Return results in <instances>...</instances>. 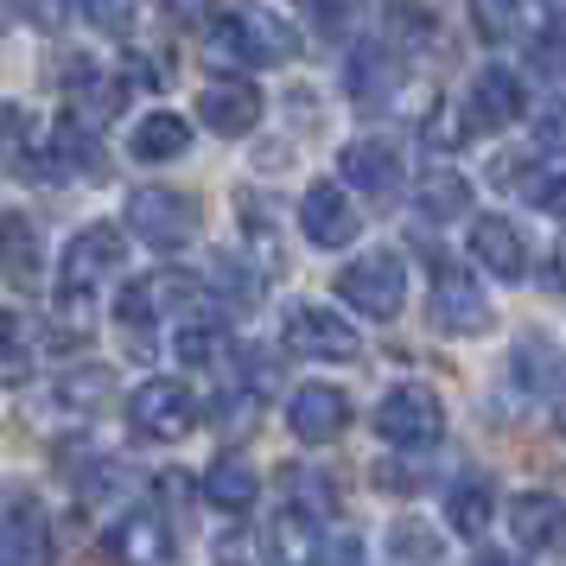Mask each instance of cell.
Segmentation results:
<instances>
[{
    "label": "cell",
    "instance_id": "obj_1",
    "mask_svg": "<svg viewBox=\"0 0 566 566\" xmlns=\"http://www.w3.org/2000/svg\"><path fill=\"white\" fill-rule=\"evenodd\" d=\"M122 261H128V235L108 230V223H90L64 242V261H57V293H64V306H83L103 293L115 274H122Z\"/></svg>",
    "mask_w": 566,
    "mask_h": 566
},
{
    "label": "cell",
    "instance_id": "obj_2",
    "mask_svg": "<svg viewBox=\"0 0 566 566\" xmlns=\"http://www.w3.org/2000/svg\"><path fill=\"white\" fill-rule=\"evenodd\" d=\"M198 198L179 185H140L128 198V230L154 249V255H179L185 242H198Z\"/></svg>",
    "mask_w": 566,
    "mask_h": 566
},
{
    "label": "cell",
    "instance_id": "obj_3",
    "mask_svg": "<svg viewBox=\"0 0 566 566\" xmlns=\"http://www.w3.org/2000/svg\"><path fill=\"white\" fill-rule=\"evenodd\" d=\"M217 52H223V64H293L300 39L268 7H235L217 20Z\"/></svg>",
    "mask_w": 566,
    "mask_h": 566
},
{
    "label": "cell",
    "instance_id": "obj_4",
    "mask_svg": "<svg viewBox=\"0 0 566 566\" xmlns=\"http://www.w3.org/2000/svg\"><path fill=\"white\" fill-rule=\"evenodd\" d=\"M376 433H382L388 446H401V452H427V446H439V433H446V401H439L427 382L388 388L382 401H376Z\"/></svg>",
    "mask_w": 566,
    "mask_h": 566
},
{
    "label": "cell",
    "instance_id": "obj_5",
    "mask_svg": "<svg viewBox=\"0 0 566 566\" xmlns=\"http://www.w3.org/2000/svg\"><path fill=\"white\" fill-rule=\"evenodd\" d=\"M128 427L154 446H179L191 427H198V395L179 382V376H154L128 395Z\"/></svg>",
    "mask_w": 566,
    "mask_h": 566
},
{
    "label": "cell",
    "instance_id": "obj_6",
    "mask_svg": "<svg viewBox=\"0 0 566 566\" xmlns=\"http://www.w3.org/2000/svg\"><path fill=\"white\" fill-rule=\"evenodd\" d=\"M427 312H433V325L446 337H484L490 325H496L490 293L464 274L459 261H433V293H427Z\"/></svg>",
    "mask_w": 566,
    "mask_h": 566
},
{
    "label": "cell",
    "instance_id": "obj_7",
    "mask_svg": "<svg viewBox=\"0 0 566 566\" xmlns=\"http://www.w3.org/2000/svg\"><path fill=\"white\" fill-rule=\"evenodd\" d=\"M281 337L293 357H312V363H350L363 350L357 325L344 318V312L332 306H312V300H300V306L281 312Z\"/></svg>",
    "mask_w": 566,
    "mask_h": 566
},
{
    "label": "cell",
    "instance_id": "obj_8",
    "mask_svg": "<svg viewBox=\"0 0 566 566\" xmlns=\"http://www.w3.org/2000/svg\"><path fill=\"white\" fill-rule=\"evenodd\" d=\"M337 300H344L350 312H363V318L388 325V318L401 312V300H408V268H401V255H363V261H350V268L337 274Z\"/></svg>",
    "mask_w": 566,
    "mask_h": 566
},
{
    "label": "cell",
    "instance_id": "obj_9",
    "mask_svg": "<svg viewBox=\"0 0 566 566\" xmlns=\"http://www.w3.org/2000/svg\"><path fill=\"white\" fill-rule=\"evenodd\" d=\"M205 300V274H185V268H159L147 281H128L122 300H115V318L122 325H154L166 312H198Z\"/></svg>",
    "mask_w": 566,
    "mask_h": 566
},
{
    "label": "cell",
    "instance_id": "obj_10",
    "mask_svg": "<svg viewBox=\"0 0 566 566\" xmlns=\"http://www.w3.org/2000/svg\"><path fill=\"white\" fill-rule=\"evenodd\" d=\"M0 554L13 566H52V515L39 503V490H7L0 503Z\"/></svg>",
    "mask_w": 566,
    "mask_h": 566
},
{
    "label": "cell",
    "instance_id": "obj_11",
    "mask_svg": "<svg viewBox=\"0 0 566 566\" xmlns=\"http://www.w3.org/2000/svg\"><path fill=\"white\" fill-rule=\"evenodd\" d=\"M300 230H306V242H318V249H350L363 230V210L357 198H350V185H312L306 198H300Z\"/></svg>",
    "mask_w": 566,
    "mask_h": 566
},
{
    "label": "cell",
    "instance_id": "obj_12",
    "mask_svg": "<svg viewBox=\"0 0 566 566\" xmlns=\"http://www.w3.org/2000/svg\"><path fill=\"white\" fill-rule=\"evenodd\" d=\"M286 427H293V439H306V446H332V439L350 433V395L332 388V382L293 388V401H286Z\"/></svg>",
    "mask_w": 566,
    "mask_h": 566
},
{
    "label": "cell",
    "instance_id": "obj_13",
    "mask_svg": "<svg viewBox=\"0 0 566 566\" xmlns=\"http://www.w3.org/2000/svg\"><path fill=\"white\" fill-rule=\"evenodd\" d=\"M522 108H528L522 77H515L510 64H490V71H478V77H471V90H464V128H471V134L510 128Z\"/></svg>",
    "mask_w": 566,
    "mask_h": 566
},
{
    "label": "cell",
    "instance_id": "obj_14",
    "mask_svg": "<svg viewBox=\"0 0 566 566\" xmlns=\"http://www.w3.org/2000/svg\"><path fill=\"white\" fill-rule=\"evenodd\" d=\"M198 122H205L210 134H223V140L261 128V90L249 77H210L205 90H198Z\"/></svg>",
    "mask_w": 566,
    "mask_h": 566
},
{
    "label": "cell",
    "instance_id": "obj_15",
    "mask_svg": "<svg viewBox=\"0 0 566 566\" xmlns=\"http://www.w3.org/2000/svg\"><path fill=\"white\" fill-rule=\"evenodd\" d=\"M344 83H350V96L363 108H388L401 96V83H408V64H401L395 45H357L350 64H344Z\"/></svg>",
    "mask_w": 566,
    "mask_h": 566
},
{
    "label": "cell",
    "instance_id": "obj_16",
    "mask_svg": "<svg viewBox=\"0 0 566 566\" xmlns=\"http://www.w3.org/2000/svg\"><path fill=\"white\" fill-rule=\"evenodd\" d=\"M0 274L13 293H39V281H45V242H39V223L27 210L0 217Z\"/></svg>",
    "mask_w": 566,
    "mask_h": 566
},
{
    "label": "cell",
    "instance_id": "obj_17",
    "mask_svg": "<svg viewBox=\"0 0 566 566\" xmlns=\"http://www.w3.org/2000/svg\"><path fill=\"white\" fill-rule=\"evenodd\" d=\"M108 554L115 566H166L172 560V528L159 510H128L108 528Z\"/></svg>",
    "mask_w": 566,
    "mask_h": 566
},
{
    "label": "cell",
    "instance_id": "obj_18",
    "mask_svg": "<svg viewBox=\"0 0 566 566\" xmlns=\"http://www.w3.org/2000/svg\"><path fill=\"white\" fill-rule=\"evenodd\" d=\"M471 261L496 281H522L528 274V235L515 230L510 217H478L471 223Z\"/></svg>",
    "mask_w": 566,
    "mask_h": 566
},
{
    "label": "cell",
    "instance_id": "obj_19",
    "mask_svg": "<svg viewBox=\"0 0 566 566\" xmlns=\"http://www.w3.org/2000/svg\"><path fill=\"white\" fill-rule=\"evenodd\" d=\"M337 166H344V185L363 191V198H388V191H401V159H395L388 140H350Z\"/></svg>",
    "mask_w": 566,
    "mask_h": 566
},
{
    "label": "cell",
    "instance_id": "obj_20",
    "mask_svg": "<svg viewBox=\"0 0 566 566\" xmlns=\"http://www.w3.org/2000/svg\"><path fill=\"white\" fill-rule=\"evenodd\" d=\"M64 96H71V115H83V122H108V115L122 108V96H128V83L108 77L103 64H90V57H77V64L64 71Z\"/></svg>",
    "mask_w": 566,
    "mask_h": 566
},
{
    "label": "cell",
    "instance_id": "obj_21",
    "mask_svg": "<svg viewBox=\"0 0 566 566\" xmlns=\"http://www.w3.org/2000/svg\"><path fill=\"white\" fill-rule=\"evenodd\" d=\"M510 535H515V547H554V541L566 535V503L560 496H547V490H522L510 503Z\"/></svg>",
    "mask_w": 566,
    "mask_h": 566
},
{
    "label": "cell",
    "instance_id": "obj_22",
    "mask_svg": "<svg viewBox=\"0 0 566 566\" xmlns=\"http://www.w3.org/2000/svg\"><path fill=\"white\" fill-rule=\"evenodd\" d=\"M39 122L27 103H0V172L13 179H39Z\"/></svg>",
    "mask_w": 566,
    "mask_h": 566
},
{
    "label": "cell",
    "instance_id": "obj_23",
    "mask_svg": "<svg viewBox=\"0 0 566 566\" xmlns=\"http://www.w3.org/2000/svg\"><path fill=\"white\" fill-rule=\"evenodd\" d=\"M185 147H191V128H185V115H172V108L140 115L134 134H128V154L147 159V166H159V159H185Z\"/></svg>",
    "mask_w": 566,
    "mask_h": 566
},
{
    "label": "cell",
    "instance_id": "obj_24",
    "mask_svg": "<svg viewBox=\"0 0 566 566\" xmlns=\"http://www.w3.org/2000/svg\"><path fill=\"white\" fill-rule=\"evenodd\" d=\"M413 205H420V217H433V223H452V217L471 210V179L452 172V166H433V172H420V185H413Z\"/></svg>",
    "mask_w": 566,
    "mask_h": 566
},
{
    "label": "cell",
    "instance_id": "obj_25",
    "mask_svg": "<svg viewBox=\"0 0 566 566\" xmlns=\"http://www.w3.org/2000/svg\"><path fill=\"white\" fill-rule=\"evenodd\" d=\"M255 496H261V478L242 459H223V464H210V471H205V503H210V510L249 515V510H255Z\"/></svg>",
    "mask_w": 566,
    "mask_h": 566
},
{
    "label": "cell",
    "instance_id": "obj_26",
    "mask_svg": "<svg viewBox=\"0 0 566 566\" xmlns=\"http://www.w3.org/2000/svg\"><path fill=\"white\" fill-rule=\"evenodd\" d=\"M490 515H496V496H490V478H459V484L446 490V522L459 528V535H484Z\"/></svg>",
    "mask_w": 566,
    "mask_h": 566
},
{
    "label": "cell",
    "instance_id": "obj_27",
    "mask_svg": "<svg viewBox=\"0 0 566 566\" xmlns=\"http://www.w3.org/2000/svg\"><path fill=\"white\" fill-rule=\"evenodd\" d=\"M205 286H217L230 306H255L261 293H268V274H261V268H249L242 255H210Z\"/></svg>",
    "mask_w": 566,
    "mask_h": 566
},
{
    "label": "cell",
    "instance_id": "obj_28",
    "mask_svg": "<svg viewBox=\"0 0 566 566\" xmlns=\"http://www.w3.org/2000/svg\"><path fill=\"white\" fill-rule=\"evenodd\" d=\"M172 350H179V363H191V369H217V363L230 357V332H223L217 318H198V325H185V332L172 337Z\"/></svg>",
    "mask_w": 566,
    "mask_h": 566
},
{
    "label": "cell",
    "instance_id": "obj_29",
    "mask_svg": "<svg viewBox=\"0 0 566 566\" xmlns=\"http://www.w3.org/2000/svg\"><path fill=\"white\" fill-rule=\"evenodd\" d=\"M274 554H281V566H312L318 560V515L286 510L281 522H274Z\"/></svg>",
    "mask_w": 566,
    "mask_h": 566
},
{
    "label": "cell",
    "instance_id": "obj_30",
    "mask_svg": "<svg viewBox=\"0 0 566 566\" xmlns=\"http://www.w3.org/2000/svg\"><path fill=\"white\" fill-rule=\"evenodd\" d=\"M464 7H471V27L484 32L490 45H510L528 20V0H464Z\"/></svg>",
    "mask_w": 566,
    "mask_h": 566
},
{
    "label": "cell",
    "instance_id": "obj_31",
    "mask_svg": "<svg viewBox=\"0 0 566 566\" xmlns=\"http://www.w3.org/2000/svg\"><path fill=\"white\" fill-rule=\"evenodd\" d=\"M388 554L401 566H439V535L420 522V515H401L395 528H388Z\"/></svg>",
    "mask_w": 566,
    "mask_h": 566
},
{
    "label": "cell",
    "instance_id": "obj_32",
    "mask_svg": "<svg viewBox=\"0 0 566 566\" xmlns=\"http://www.w3.org/2000/svg\"><path fill=\"white\" fill-rule=\"evenodd\" d=\"M554 344H547V337H522V344H515V357H510V376L522 388H554L560 382V369H554Z\"/></svg>",
    "mask_w": 566,
    "mask_h": 566
},
{
    "label": "cell",
    "instance_id": "obj_33",
    "mask_svg": "<svg viewBox=\"0 0 566 566\" xmlns=\"http://www.w3.org/2000/svg\"><path fill=\"white\" fill-rule=\"evenodd\" d=\"M286 490H293V510H300V515H318V522L337 515V490L325 484L318 471H306V464H293V471H286Z\"/></svg>",
    "mask_w": 566,
    "mask_h": 566
},
{
    "label": "cell",
    "instance_id": "obj_34",
    "mask_svg": "<svg viewBox=\"0 0 566 566\" xmlns=\"http://www.w3.org/2000/svg\"><path fill=\"white\" fill-rule=\"evenodd\" d=\"M57 401H71L77 413L103 408L108 401V369H64V376H57Z\"/></svg>",
    "mask_w": 566,
    "mask_h": 566
},
{
    "label": "cell",
    "instance_id": "obj_35",
    "mask_svg": "<svg viewBox=\"0 0 566 566\" xmlns=\"http://www.w3.org/2000/svg\"><path fill=\"white\" fill-rule=\"evenodd\" d=\"M255 413H261V395L255 388H242V395H223V401L210 408V427H217L223 439H242L249 427H255Z\"/></svg>",
    "mask_w": 566,
    "mask_h": 566
},
{
    "label": "cell",
    "instance_id": "obj_36",
    "mask_svg": "<svg viewBox=\"0 0 566 566\" xmlns=\"http://www.w3.org/2000/svg\"><path fill=\"white\" fill-rule=\"evenodd\" d=\"M528 128H535V147H541L547 159H566V96L541 103L535 115H528Z\"/></svg>",
    "mask_w": 566,
    "mask_h": 566
},
{
    "label": "cell",
    "instance_id": "obj_37",
    "mask_svg": "<svg viewBox=\"0 0 566 566\" xmlns=\"http://www.w3.org/2000/svg\"><path fill=\"white\" fill-rule=\"evenodd\" d=\"M535 71L541 77H566V13H547V27H541L535 39Z\"/></svg>",
    "mask_w": 566,
    "mask_h": 566
},
{
    "label": "cell",
    "instance_id": "obj_38",
    "mask_svg": "<svg viewBox=\"0 0 566 566\" xmlns=\"http://www.w3.org/2000/svg\"><path fill=\"white\" fill-rule=\"evenodd\" d=\"M427 478H433V471H427L420 459H382V464H376V484H382L388 496H420Z\"/></svg>",
    "mask_w": 566,
    "mask_h": 566
},
{
    "label": "cell",
    "instance_id": "obj_39",
    "mask_svg": "<svg viewBox=\"0 0 566 566\" xmlns=\"http://www.w3.org/2000/svg\"><path fill=\"white\" fill-rule=\"evenodd\" d=\"M77 7L96 32H115V39H122V32L134 27V0H77Z\"/></svg>",
    "mask_w": 566,
    "mask_h": 566
},
{
    "label": "cell",
    "instance_id": "obj_40",
    "mask_svg": "<svg viewBox=\"0 0 566 566\" xmlns=\"http://www.w3.org/2000/svg\"><path fill=\"white\" fill-rule=\"evenodd\" d=\"M388 27L401 32V39H427V32H433V13H427L420 0H395V7H388Z\"/></svg>",
    "mask_w": 566,
    "mask_h": 566
},
{
    "label": "cell",
    "instance_id": "obj_41",
    "mask_svg": "<svg viewBox=\"0 0 566 566\" xmlns=\"http://www.w3.org/2000/svg\"><path fill=\"white\" fill-rule=\"evenodd\" d=\"M7 7H13L27 27H39V32H57V27H64V13H71L64 0H7Z\"/></svg>",
    "mask_w": 566,
    "mask_h": 566
},
{
    "label": "cell",
    "instance_id": "obj_42",
    "mask_svg": "<svg viewBox=\"0 0 566 566\" xmlns=\"http://www.w3.org/2000/svg\"><path fill=\"white\" fill-rule=\"evenodd\" d=\"M210 560L217 566H255V541L242 535V528H230V535L210 541Z\"/></svg>",
    "mask_w": 566,
    "mask_h": 566
},
{
    "label": "cell",
    "instance_id": "obj_43",
    "mask_svg": "<svg viewBox=\"0 0 566 566\" xmlns=\"http://www.w3.org/2000/svg\"><path fill=\"white\" fill-rule=\"evenodd\" d=\"M528 198H535V210H547V217H560L566 223V179H535L528 185Z\"/></svg>",
    "mask_w": 566,
    "mask_h": 566
},
{
    "label": "cell",
    "instance_id": "obj_44",
    "mask_svg": "<svg viewBox=\"0 0 566 566\" xmlns=\"http://www.w3.org/2000/svg\"><path fill=\"white\" fill-rule=\"evenodd\" d=\"M350 20H363V0H318V27L325 32H344Z\"/></svg>",
    "mask_w": 566,
    "mask_h": 566
},
{
    "label": "cell",
    "instance_id": "obj_45",
    "mask_svg": "<svg viewBox=\"0 0 566 566\" xmlns=\"http://www.w3.org/2000/svg\"><path fill=\"white\" fill-rule=\"evenodd\" d=\"M274 382H281V369H274V357H261V350H255V357H249V388H255V395H268Z\"/></svg>",
    "mask_w": 566,
    "mask_h": 566
},
{
    "label": "cell",
    "instance_id": "obj_46",
    "mask_svg": "<svg viewBox=\"0 0 566 566\" xmlns=\"http://www.w3.org/2000/svg\"><path fill=\"white\" fill-rule=\"evenodd\" d=\"M159 7H166L172 20H205V13L217 7V0H159Z\"/></svg>",
    "mask_w": 566,
    "mask_h": 566
},
{
    "label": "cell",
    "instance_id": "obj_47",
    "mask_svg": "<svg viewBox=\"0 0 566 566\" xmlns=\"http://www.w3.org/2000/svg\"><path fill=\"white\" fill-rule=\"evenodd\" d=\"M547 286H554V293H566V249L554 255V268H547Z\"/></svg>",
    "mask_w": 566,
    "mask_h": 566
},
{
    "label": "cell",
    "instance_id": "obj_48",
    "mask_svg": "<svg viewBox=\"0 0 566 566\" xmlns=\"http://www.w3.org/2000/svg\"><path fill=\"white\" fill-rule=\"evenodd\" d=\"M471 566H522V560H515V554H478Z\"/></svg>",
    "mask_w": 566,
    "mask_h": 566
},
{
    "label": "cell",
    "instance_id": "obj_49",
    "mask_svg": "<svg viewBox=\"0 0 566 566\" xmlns=\"http://www.w3.org/2000/svg\"><path fill=\"white\" fill-rule=\"evenodd\" d=\"M554 433L566 439V395H560V401H554Z\"/></svg>",
    "mask_w": 566,
    "mask_h": 566
},
{
    "label": "cell",
    "instance_id": "obj_50",
    "mask_svg": "<svg viewBox=\"0 0 566 566\" xmlns=\"http://www.w3.org/2000/svg\"><path fill=\"white\" fill-rule=\"evenodd\" d=\"M0 566H13V560H7V554H0Z\"/></svg>",
    "mask_w": 566,
    "mask_h": 566
}]
</instances>
